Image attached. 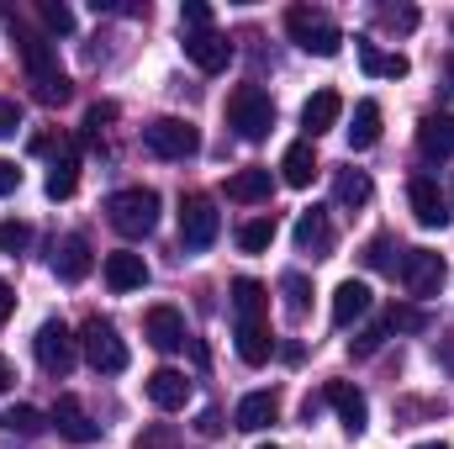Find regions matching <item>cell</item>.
Here are the masks:
<instances>
[{"mask_svg": "<svg viewBox=\"0 0 454 449\" xmlns=\"http://www.w3.org/2000/svg\"><path fill=\"white\" fill-rule=\"evenodd\" d=\"M259 449H280V445H259Z\"/></svg>", "mask_w": 454, "mask_h": 449, "instance_id": "cell-49", "label": "cell"}, {"mask_svg": "<svg viewBox=\"0 0 454 449\" xmlns=\"http://www.w3.org/2000/svg\"><path fill=\"white\" fill-rule=\"evenodd\" d=\"M148 402H153V407H164V413H180V407L191 402V381H185V370L159 365V370L148 375Z\"/></svg>", "mask_w": 454, "mask_h": 449, "instance_id": "cell-17", "label": "cell"}, {"mask_svg": "<svg viewBox=\"0 0 454 449\" xmlns=\"http://www.w3.org/2000/svg\"><path fill=\"white\" fill-rule=\"evenodd\" d=\"M270 169H238L227 180V201H270Z\"/></svg>", "mask_w": 454, "mask_h": 449, "instance_id": "cell-27", "label": "cell"}, {"mask_svg": "<svg viewBox=\"0 0 454 449\" xmlns=\"http://www.w3.org/2000/svg\"><path fill=\"white\" fill-rule=\"evenodd\" d=\"M11 312H16V296H11V286H5V280H0V328H5V323H11Z\"/></svg>", "mask_w": 454, "mask_h": 449, "instance_id": "cell-46", "label": "cell"}, {"mask_svg": "<svg viewBox=\"0 0 454 449\" xmlns=\"http://www.w3.org/2000/svg\"><path fill=\"white\" fill-rule=\"evenodd\" d=\"M364 264H370V270H391V264H396V259H391V238H370V243H364Z\"/></svg>", "mask_w": 454, "mask_h": 449, "instance_id": "cell-40", "label": "cell"}, {"mask_svg": "<svg viewBox=\"0 0 454 449\" xmlns=\"http://www.w3.org/2000/svg\"><path fill=\"white\" fill-rule=\"evenodd\" d=\"M16 185H21V169H16L11 159H0V196H11Z\"/></svg>", "mask_w": 454, "mask_h": 449, "instance_id": "cell-44", "label": "cell"}, {"mask_svg": "<svg viewBox=\"0 0 454 449\" xmlns=\"http://www.w3.org/2000/svg\"><path fill=\"white\" fill-rule=\"evenodd\" d=\"M0 21H5V27H11V37H16V53H21V64H27V80H37V75H53V69H59L48 32H32V27H27V16H21L16 5H0Z\"/></svg>", "mask_w": 454, "mask_h": 449, "instance_id": "cell-5", "label": "cell"}, {"mask_svg": "<svg viewBox=\"0 0 454 449\" xmlns=\"http://www.w3.org/2000/svg\"><path fill=\"white\" fill-rule=\"evenodd\" d=\"M16 127H21V106L0 96V138H16Z\"/></svg>", "mask_w": 454, "mask_h": 449, "instance_id": "cell-43", "label": "cell"}, {"mask_svg": "<svg viewBox=\"0 0 454 449\" xmlns=\"http://www.w3.org/2000/svg\"><path fill=\"white\" fill-rule=\"evenodd\" d=\"M450 75H454V59H450Z\"/></svg>", "mask_w": 454, "mask_h": 449, "instance_id": "cell-50", "label": "cell"}, {"mask_svg": "<svg viewBox=\"0 0 454 449\" xmlns=\"http://www.w3.org/2000/svg\"><path fill=\"white\" fill-rule=\"evenodd\" d=\"M53 275H59V280H69V286L90 275V243H85L80 232H69V238H59V243H53Z\"/></svg>", "mask_w": 454, "mask_h": 449, "instance_id": "cell-18", "label": "cell"}, {"mask_svg": "<svg viewBox=\"0 0 454 449\" xmlns=\"http://www.w3.org/2000/svg\"><path fill=\"white\" fill-rule=\"evenodd\" d=\"M280 180L296 185V191L317 180V154H312V143H291V148H286V159H280Z\"/></svg>", "mask_w": 454, "mask_h": 449, "instance_id": "cell-24", "label": "cell"}, {"mask_svg": "<svg viewBox=\"0 0 454 449\" xmlns=\"http://www.w3.org/2000/svg\"><path fill=\"white\" fill-rule=\"evenodd\" d=\"M264 312H270V291L259 280H232V328H264Z\"/></svg>", "mask_w": 454, "mask_h": 449, "instance_id": "cell-14", "label": "cell"}, {"mask_svg": "<svg viewBox=\"0 0 454 449\" xmlns=\"http://www.w3.org/2000/svg\"><path fill=\"white\" fill-rule=\"evenodd\" d=\"M48 423L59 429V439H69V445H96L101 439V423L85 413V402L80 397H59L53 402V413H48Z\"/></svg>", "mask_w": 454, "mask_h": 449, "instance_id": "cell-10", "label": "cell"}, {"mask_svg": "<svg viewBox=\"0 0 454 449\" xmlns=\"http://www.w3.org/2000/svg\"><path fill=\"white\" fill-rule=\"evenodd\" d=\"M37 16H43V32H48V37H69V32H74V11L59 5V0H43Z\"/></svg>", "mask_w": 454, "mask_h": 449, "instance_id": "cell-33", "label": "cell"}, {"mask_svg": "<svg viewBox=\"0 0 454 449\" xmlns=\"http://www.w3.org/2000/svg\"><path fill=\"white\" fill-rule=\"evenodd\" d=\"M232 338H238V359H243V365H264V359L275 354L270 328H232Z\"/></svg>", "mask_w": 454, "mask_h": 449, "instance_id": "cell-30", "label": "cell"}, {"mask_svg": "<svg viewBox=\"0 0 454 449\" xmlns=\"http://www.w3.org/2000/svg\"><path fill=\"white\" fill-rule=\"evenodd\" d=\"M418 449H450V445H418Z\"/></svg>", "mask_w": 454, "mask_h": 449, "instance_id": "cell-48", "label": "cell"}, {"mask_svg": "<svg viewBox=\"0 0 454 449\" xmlns=\"http://www.w3.org/2000/svg\"><path fill=\"white\" fill-rule=\"evenodd\" d=\"M418 148L428 154V159H450L454 154V116L444 112H428L418 122Z\"/></svg>", "mask_w": 454, "mask_h": 449, "instance_id": "cell-20", "label": "cell"}, {"mask_svg": "<svg viewBox=\"0 0 454 449\" xmlns=\"http://www.w3.org/2000/svg\"><path fill=\"white\" fill-rule=\"evenodd\" d=\"M74 185H80V154H74V143H64L59 159H53V169H48V196L53 201H69Z\"/></svg>", "mask_w": 454, "mask_h": 449, "instance_id": "cell-22", "label": "cell"}, {"mask_svg": "<svg viewBox=\"0 0 454 449\" xmlns=\"http://www.w3.org/2000/svg\"><path fill=\"white\" fill-rule=\"evenodd\" d=\"M185 59L201 69V75H223L227 59H232V43H227L223 32H185Z\"/></svg>", "mask_w": 454, "mask_h": 449, "instance_id": "cell-11", "label": "cell"}, {"mask_svg": "<svg viewBox=\"0 0 454 449\" xmlns=\"http://www.w3.org/2000/svg\"><path fill=\"white\" fill-rule=\"evenodd\" d=\"M386 328H402V334H423V328H428V318H423L418 307H391V312H386Z\"/></svg>", "mask_w": 454, "mask_h": 449, "instance_id": "cell-39", "label": "cell"}, {"mask_svg": "<svg viewBox=\"0 0 454 449\" xmlns=\"http://www.w3.org/2000/svg\"><path fill=\"white\" fill-rule=\"evenodd\" d=\"M0 423H5L11 434H43V429H48V418H43L37 407H27V402H21V407H11Z\"/></svg>", "mask_w": 454, "mask_h": 449, "instance_id": "cell-34", "label": "cell"}, {"mask_svg": "<svg viewBox=\"0 0 454 449\" xmlns=\"http://www.w3.org/2000/svg\"><path fill=\"white\" fill-rule=\"evenodd\" d=\"M286 32H291V43H296L301 53H317V59H333L343 48L339 21H333L328 11H317V5H291V11H286Z\"/></svg>", "mask_w": 454, "mask_h": 449, "instance_id": "cell-2", "label": "cell"}, {"mask_svg": "<svg viewBox=\"0 0 454 449\" xmlns=\"http://www.w3.org/2000/svg\"><path fill=\"white\" fill-rule=\"evenodd\" d=\"M80 349H85V359H90L101 375H121V370H127V343H121V334H116L106 318H85Z\"/></svg>", "mask_w": 454, "mask_h": 449, "instance_id": "cell-6", "label": "cell"}, {"mask_svg": "<svg viewBox=\"0 0 454 449\" xmlns=\"http://www.w3.org/2000/svg\"><path fill=\"white\" fill-rule=\"evenodd\" d=\"M11 386H16V365L0 354V391H11Z\"/></svg>", "mask_w": 454, "mask_h": 449, "instance_id": "cell-47", "label": "cell"}, {"mask_svg": "<svg viewBox=\"0 0 454 449\" xmlns=\"http://www.w3.org/2000/svg\"><path fill=\"white\" fill-rule=\"evenodd\" d=\"M232 423H238L243 434H264V429L275 423V397H270V391H248V397L238 402Z\"/></svg>", "mask_w": 454, "mask_h": 449, "instance_id": "cell-23", "label": "cell"}, {"mask_svg": "<svg viewBox=\"0 0 454 449\" xmlns=\"http://www.w3.org/2000/svg\"><path fill=\"white\" fill-rule=\"evenodd\" d=\"M185 21H191V32H207L212 27V5H201V0H185V11H180Z\"/></svg>", "mask_w": 454, "mask_h": 449, "instance_id": "cell-42", "label": "cell"}, {"mask_svg": "<svg viewBox=\"0 0 454 449\" xmlns=\"http://www.w3.org/2000/svg\"><path fill=\"white\" fill-rule=\"evenodd\" d=\"M106 223H112L121 238H148V232L159 227V191L127 185V191L106 196Z\"/></svg>", "mask_w": 454, "mask_h": 449, "instance_id": "cell-1", "label": "cell"}, {"mask_svg": "<svg viewBox=\"0 0 454 449\" xmlns=\"http://www.w3.org/2000/svg\"><path fill=\"white\" fill-rule=\"evenodd\" d=\"M32 349H37V365L48 370V375H69L74 370V359H80V338L69 334L64 323H43L37 328V338H32Z\"/></svg>", "mask_w": 454, "mask_h": 449, "instance_id": "cell-7", "label": "cell"}, {"mask_svg": "<svg viewBox=\"0 0 454 449\" xmlns=\"http://www.w3.org/2000/svg\"><path fill=\"white\" fill-rule=\"evenodd\" d=\"M270 243H275V217H248L238 227V248L243 254H264Z\"/></svg>", "mask_w": 454, "mask_h": 449, "instance_id": "cell-32", "label": "cell"}, {"mask_svg": "<svg viewBox=\"0 0 454 449\" xmlns=\"http://www.w3.org/2000/svg\"><path fill=\"white\" fill-rule=\"evenodd\" d=\"M143 148L175 164V159H191V154L201 148V132H196V122H185V116H153V122L143 127Z\"/></svg>", "mask_w": 454, "mask_h": 449, "instance_id": "cell-4", "label": "cell"}, {"mask_svg": "<svg viewBox=\"0 0 454 449\" xmlns=\"http://www.w3.org/2000/svg\"><path fill=\"white\" fill-rule=\"evenodd\" d=\"M370 191H375V185H370L364 169H339V175H333V196H339V207H364Z\"/></svg>", "mask_w": 454, "mask_h": 449, "instance_id": "cell-29", "label": "cell"}, {"mask_svg": "<svg viewBox=\"0 0 454 449\" xmlns=\"http://www.w3.org/2000/svg\"><path fill=\"white\" fill-rule=\"evenodd\" d=\"M27 243H32V227H27V223H16V217H5V223H0V254H21Z\"/></svg>", "mask_w": 454, "mask_h": 449, "instance_id": "cell-37", "label": "cell"}, {"mask_svg": "<svg viewBox=\"0 0 454 449\" xmlns=\"http://www.w3.org/2000/svg\"><path fill=\"white\" fill-rule=\"evenodd\" d=\"M396 270H402V286H407L418 302L439 296V286H444V275H450V270H444V259H439L434 248H407Z\"/></svg>", "mask_w": 454, "mask_h": 449, "instance_id": "cell-9", "label": "cell"}, {"mask_svg": "<svg viewBox=\"0 0 454 449\" xmlns=\"http://www.w3.org/2000/svg\"><path fill=\"white\" fill-rule=\"evenodd\" d=\"M386 334H391L386 323H370L364 334H354V338H348V354H354V359H370V354H380V343H386Z\"/></svg>", "mask_w": 454, "mask_h": 449, "instance_id": "cell-35", "label": "cell"}, {"mask_svg": "<svg viewBox=\"0 0 454 449\" xmlns=\"http://www.w3.org/2000/svg\"><path fill=\"white\" fill-rule=\"evenodd\" d=\"M364 312H370V286H364V280H343L339 291H333V323L348 328V323L364 318Z\"/></svg>", "mask_w": 454, "mask_h": 449, "instance_id": "cell-25", "label": "cell"}, {"mask_svg": "<svg viewBox=\"0 0 454 449\" xmlns=\"http://www.w3.org/2000/svg\"><path fill=\"white\" fill-rule=\"evenodd\" d=\"M132 449H180V434L169 429V423H148L143 434H137V445Z\"/></svg>", "mask_w": 454, "mask_h": 449, "instance_id": "cell-36", "label": "cell"}, {"mask_svg": "<svg viewBox=\"0 0 454 449\" xmlns=\"http://www.w3.org/2000/svg\"><path fill=\"white\" fill-rule=\"evenodd\" d=\"M227 127H232L238 138H248V143L270 138V132H275V101H270V91L238 85V91L227 96Z\"/></svg>", "mask_w": 454, "mask_h": 449, "instance_id": "cell-3", "label": "cell"}, {"mask_svg": "<svg viewBox=\"0 0 454 449\" xmlns=\"http://www.w3.org/2000/svg\"><path fill=\"white\" fill-rule=\"evenodd\" d=\"M217 232H223V212H217L212 196H185L180 201V238H185V248H212Z\"/></svg>", "mask_w": 454, "mask_h": 449, "instance_id": "cell-8", "label": "cell"}, {"mask_svg": "<svg viewBox=\"0 0 454 449\" xmlns=\"http://www.w3.org/2000/svg\"><path fill=\"white\" fill-rule=\"evenodd\" d=\"M296 248L312 254V259H328V254H333V223H328L323 207H307V212L296 217Z\"/></svg>", "mask_w": 454, "mask_h": 449, "instance_id": "cell-15", "label": "cell"}, {"mask_svg": "<svg viewBox=\"0 0 454 449\" xmlns=\"http://www.w3.org/2000/svg\"><path fill=\"white\" fill-rule=\"evenodd\" d=\"M143 328H148V343H153L159 354H175V349L185 343V318H180L175 307H148Z\"/></svg>", "mask_w": 454, "mask_h": 449, "instance_id": "cell-19", "label": "cell"}, {"mask_svg": "<svg viewBox=\"0 0 454 449\" xmlns=\"http://www.w3.org/2000/svg\"><path fill=\"white\" fill-rule=\"evenodd\" d=\"M380 143V106L359 101L354 106V127H348V148H375Z\"/></svg>", "mask_w": 454, "mask_h": 449, "instance_id": "cell-28", "label": "cell"}, {"mask_svg": "<svg viewBox=\"0 0 454 449\" xmlns=\"http://www.w3.org/2000/svg\"><path fill=\"white\" fill-rule=\"evenodd\" d=\"M323 402H333V413L343 418V429H348L354 439L364 434V423H370V402H364L359 386H348V381H328V386H323Z\"/></svg>", "mask_w": 454, "mask_h": 449, "instance_id": "cell-12", "label": "cell"}, {"mask_svg": "<svg viewBox=\"0 0 454 449\" xmlns=\"http://www.w3.org/2000/svg\"><path fill=\"white\" fill-rule=\"evenodd\" d=\"M280 291H286V312L291 318H307V275H286Z\"/></svg>", "mask_w": 454, "mask_h": 449, "instance_id": "cell-38", "label": "cell"}, {"mask_svg": "<svg viewBox=\"0 0 454 449\" xmlns=\"http://www.w3.org/2000/svg\"><path fill=\"white\" fill-rule=\"evenodd\" d=\"M196 429H201L207 439H217V434H223L227 423H223V413H201V423H196Z\"/></svg>", "mask_w": 454, "mask_h": 449, "instance_id": "cell-45", "label": "cell"}, {"mask_svg": "<svg viewBox=\"0 0 454 449\" xmlns=\"http://www.w3.org/2000/svg\"><path fill=\"white\" fill-rule=\"evenodd\" d=\"M101 275H106V286H112L116 296H127V291H143V286H148V264H143V254H132V248L106 254Z\"/></svg>", "mask_w": 454, "mask_h": 449, "instance_id": "cell-16", "label": "cell"}, {"mask_svg": "<svg viewBox=\"0 0 454 449\" xmlns=\"http://www.w3.org/2000/svg\"><path fill=\"white\" fill-rule=\"evenodd\" d=\"M380 27H391V32H412V27H418V11H412V5H402V11H380Z\"/></svg>", "mask_w": 454, "mask_h": 449, "instance_id": "cell-41", "label": "cell"}, {"mask_svg": "<svg viewBox=\"0 0 454 449\" xmlns=\"http://www.w3.org/2000/svg\"><path fill=\"white\" fill-rule=\"evenodd\" d=\"M339 116H343V96L339 91H317V96L301 106V127H307V138H323Z\"/></svg>", "mask_w": 454, "mask_h": 449, "instance_id": "cell-21", "label": "cell"}, {"mask_svg": "<svg viewBox=\"0 0 454 449\" xmlns=\"http://www.w3.org/2000/svg\"><path fill=\"white\" fill-rule=\"evenodd\" d=\"M407 201H412V217H418L423 227H444V223H450V201H444L439 180H428V175H412V185H407Z\"/></svg>", "mask_w": 454, "mask_h": 449, "instance_id": "cell-13", "label": "cell"}, {"mask_svg": "<svg viewBox=\"0 0 454 449\" xmlns=\"http://www.w3.org/2000/svg\"><path fill=\"white\" fill-rule=\"evenodd\" d=\"M32 96H37L43 106H64V101L74 96V85H69L64 69H53V75H37V80H32Z\"/></svg>", "mask_w": 454, "mask_h": 449, "instance_id": "cell-31", "label": "cell"}, {"mask_svg": "<svg viewBox=\"0 0 454 449\" xmlns=\"http://www.w3.org/2000/svg\"><path fill=\"white\" fill-rule=\"evenodd\" d=\"M359 64H364V75H375V80H407V59L402 53H380L375 43H359Z\"/></svg>", "mask_w": 454, "mask_h": 449, "instance_id": "cell-26", "label": "cell"}]
</instances>
